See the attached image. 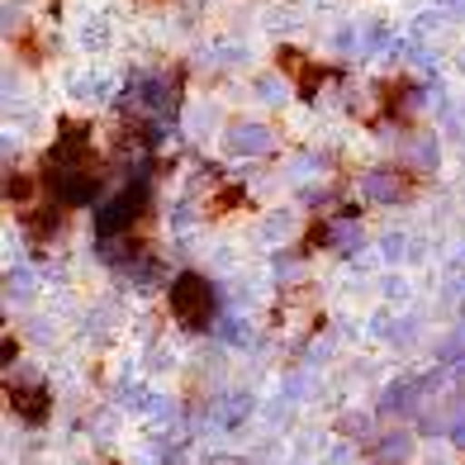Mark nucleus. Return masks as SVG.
<instances>
[{
	"instance_id": "nucleus-1",
	"label": "nucleus",
	"mask_w": 465,
	"mask_h": 465,
	"mask_svg": "<svg viewBox=\"0 0 465 465\" xmlns=\"http://www.w3.org/2000/svg\"><path fill=\"white\" fill-rule=\"evenodd\" d=\"M176 309L185 323H204L209 309H214V300H209V285L204 281H181L176 285Z\"/></svg>"
}]
</instances>
